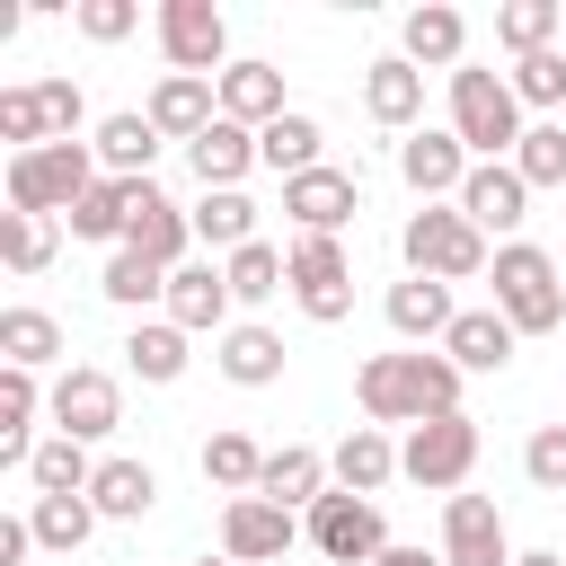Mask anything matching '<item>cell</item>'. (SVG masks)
Returning a JSON list of instances; mask_svg holds the SVG:
<instances>
[{"instance_id": "26", "label": "cell", "mask_w": 566, "mask_h": 566, "mask_svg": "<svg viewBox=\"0 0 566 566\" xmlns=\"http://www.w3.org/2000/svg\"><path fill=\"white\" fill-rule=\"evenodd\" d=\"M186 168H195V177H203V195H221V186H239V177H248V168H256V133H248V124H230V115H221V124H212V133H195V142H186Z\"/></svg>"}, {"instance_id": "43", "label": "cell", "mask_w": 566, "mask_h": 566, "mask_svg": "<svg viewBox=\"0 0 566 566\" xmlns=\"http://www.w3.org/2000/svg\"><path fill=\"white\" fill-rule=\"evenodd\" d=\"M0 142H9V159H18V150H44V142H53V133H44V97H35V80L0 88Z\"/></svg>"}, {"instance_id": "48", "label": "cell", "mask_w": 566, "mask_h": 566, "mask_svg": "<svg viewBox=\"0 0 566 566\" xmlns=\"http://www.w3.org/2000/svg\"><path fill=\"white\" fill-rule=\"evenodd\" d=\"M27 557H35V522L9 513V522H0V566H27Z\"/></svg>"}, {"instance_id": "21", "label": "cell", "mask_w": 566, "mask_h": 566, "mask_svg": "<svg viewBox=\"0 0 566 566\" xmlns=\"http://www.w3.org/2000/svg\"><path fill=\"white\" fill-rule=\"evenodd\" d=\"M389 327L407 336V345H442L451 336V318H460V301H451V283H433V274H407V283H389Z\"/></svg>"}, {"instance_id": "49", "label": "cell", "mask_w": 566, "mask_h": 566, "mask_svg": "<svg viewBox=\"0 0 566 566\" xmlns=\"http://www.w3.org/2000/svg\"><path fill=\"white\" fill-rule=\"evenodd\" d=\"M371 566H442V548H407V539H389Z\"/></svg>"}, {"instance_id": "4", "label": "cell", "mask_w": 566, "mask_h": 566, "mask_svg": "<svg viewBox=\"0 0 566 566\" xmlns=\"http://www.w3.org/2000/svg\"><path fill=\"white\" fill-rule=\"evenodd\" d=\"M486 283H495V310L513 318V336H548V327H566V283H557V256H548V248L504 239L495 265H486Z\"/></svg>"}, {"instance_id": "22", "label": "cell", "mask_w": 566, "mask_h": 566, "mask_svg": "<svg viewBox=\"0 0 566 566\" xmlns=\"http://www.w3.org/2000/svg\"><path fill=\"white\" fill-rule=\"evenodd\" d=\"M336 486V469H327V451H310V442H283V451H265V504H283V513H310L318 495Z\"/></svg>"}, {"instance_id": "47", "label": "cell", "mask_w": 566, "mask_h": 566, "mask_svg": "<svg viewBox=\"0 0 566 566\" xmlns=\"http://www.w3.org/2000/svg\"><path fill=\"white\" fill-rule=\"evenodd\" d=\"M35 97H44V133H53V142H80V124H88L80 80H35Z\"/></svg>"}, {"instance_id": "39", "label": "cell", "mask_w": 566, "mask_h": 566, "mask_svg": "<svg viewBox=\"0 0 566 566\" xmlns=\"http://www.w3.org/2000/svg\"><path fill=\"white\" fill-rule=\"evenodd\" d=\"M221 274H230V301H274V292H292V265H283V248L274 239H248L239 256H221Z\"/></svg>"}, {"instance_id": "29", "label": "cell", "mask_w": 566, "mask_h": 566, "mask_svg": "<svg viewBox=\"0 0 566 566\" xmlns=\"http://www.w3.org/2000/svg\"><path fill=\"white\" fill-rule=\"evenodd\" d=\"M44 398H53V389H35V371H9V363H0V460H9V469L35 460V416H44Z\"/></svg>"}, {"instance_id": "20", "label": "cell", "mask_w": 566, "mask_h": 566, "mask_svg": "<svg viewBox=\"0 0 566 566\" xmlns=\"http://www.w3.org/2000/svg\"><path fill=\"white\" fill-rule=\"evenodd\" d=\"M159 124H150V106H124V115H106L97 133H88V150H97V168L106 177H124V186H142L150 177V159H159Z\"/></svg>"}, {"instance_id": "8", "label": "cell", "mask_w": 566, "mask_h": 566, "mask_svg": "<svg viewBox=\"0 0 566 566\" xmlns=\"http://www.w3.org/2000/svg\"><path fill=\"white\" fill-rule=\"evenodd\" d=\"M310 548L327 557V566H371L380 548H389V522H380V495H345V486H327L318 504H310Z\"/></svg>"}, {"instance_id": "51", "label": "cell", "mask_w": 566, "mask_h": 566, "mask_svg": "<svg viewBox=\"0 0 566 566\" xmlns=\"http://www.w3.org/2000/svg\"><path fill=\"white\" fill-rule=\"evenodd\" d=\"M195 566H230V557H195Z\"/></svg>"}, {"instance_id": "40", "label": "cell", "mask_w": 566, "mask_h": 566, "mask_svg": "<svg viewBox=\"0 0 566 566\" xmlns=\"http://www.w3.org/2000/svg\"><path fill=\"white\" fill-rule=\"evenodd\" d=\"M97 292H106L115 310H150V301H168V265H150L142 248H115L106 274H97Z\"/></svg>"}, {"instance_id": "2", "label": "cell", "mask_w": 566, "mask_h": 566, "mask_svg": "<svg viewBox=\"0 0 566 566\" xmlns=\"http://www.w3.org/2000/svg\"><path fill=\"white\" fill-rule=\"evenodd\" d=\"M451 133L469 142V159H513L522 150V97H513V80L504 71H478V62H460L451 71Z\"/></svg>"}, {"instance_id": "5", "label": "cell", "mask_w": 566, "mask_h": 566, "mask_svg": "<svg viewBox=\"0 0 566 566\" xmlns=\"http://www.w3.org/2000/svg\"><path fill=\"white\" fill-rule=\"evenodd\" d=\"M97 177H106V168H97V150H88V142L18 150V159H9V212H44V221L62 212V221H71V203H80Z\"/></svg>"}, {"instance_id": "15", "label": "cell", "mask_w": 566, "mask_h": 566, "mask_svg": "<svg viewBox=\"0 0 566 566\" xmlns=\"http://www.w3.org/2000/svg\"><path fill=\"white\" fill-rule=\"evenodd\" d=\"M442 566H513V539H504V513L495 495H451L442 504Z\"/></svg>"}, {"instance_id": "41", "label": "cell", "mask_w": 566, "mask_h": 566, "mask_svg": "<svg viewBox=\"0 0 566 566\" xmlns=\"http://www.w3.org/2000/svg\"><path fill=\"white\" fill-rule=\"evenodd\" d=\"M0 256H9V274H44L53 265V221L44 212H0Z\"/></svg>"}, {"instance_id": "24", "label": "cell", "mask_w": 566, "mask_h": 566, "mask_svg": "<svg viewBox=\"0 0 566 566\" xmlns=\"http://www.w3.org/2000/svg\"><path fill=\"white\" fill-rule=\"evenodd\" d=\"M513 345H522V336H513V318H504L495 301H486V310H460V318H451V336H442V354H451L460 371H504V363H513Z\"/></svg>"}, {"instance_id": "25", "label": "cell", "mask_w": 566, "mask_h": 566, "mask_svg": "<svg viewBox=\"0 0 566 566\" xmlns=\"http://www.w3.org/2000/svg\"><path fill=\"white\" fill-rule=\"evenodd\" d=\"M221 115L248 124V133H265L274 115H292V106H283V71H274V62H230V71H221Z\"/></svg>"}, {"instance_id": "34", "label": "cell", "mask_w": 566, "mask_h": 566, "mask_svg": "<svg viewBox=\"0 0 566 566\" xmlns=\"http://www.w3.org/2000/svg\"><path fill=\"white\" fill-rule=\"evenodd\" d=\"M248 239H256V203H248L239 186H221V195L195 203V248H203V256H239Z\"/></svg>"}, {"instance_id": "3", "label": "cell", "mask_w": 566, "mask_h": 566, "mask_svg": "<svg viewBox=\"0 0 566 566\" xmlns=\"http://www.w3.org/2000/svg\"><path fill=\"white\" fill-rule=\"evenodd\" d=\"M398 256L407 274H433V283H478L495 256H486V230H469L460 203H416L407 230H398Z\"/></svg>"}, {"instance_id": "19", "label": "cell", "mask_w": 566, "mask_h": 566, "mask_svg": "<svg viewBox=\"0 0 566 566\" xmlns=\"http://www.w3.org/2000/svg\"><path fill=\"white\" fill-rule=\"evenodd\" d=\"M363 115H371L380 133H416V115H424V71H416L407 53H380V62L363 71Z\"/></svg>"}, {"instance_id": "28", "label": "cell", "mask_w": 566, "mask_h": 566, "mask_svg": "<svg viewBox=\"0 0 566 566\" xmlns=\"http://www.w3.org/2000/svg\"><path fill=\"white\" fill-rule=\"evenodd\" d=\"M327 469H336V486H345V495H380V486L398 478V442H389L380 424H354V433L327 451Z\"/></svg>"}, {"instance_id": "23", "label": "cell", "mask_w": 566, "mask_h": 566, "mask_svg": "<svg viewBox=\"0 0 566 566\" xmlns=\"http://www.w3.org/2000/svg\"><path fill=\"white\" fill-rule=\"evenodd\" d=\"M256 168H274L283 186H292V177H310V168H327V133H318V115H301V106H292V115H274V124L256 133Z\"/></svg>"}, {"instance_id": "42", "label": "cell", "mask_w": 566, "mask_h": 566, "mask_svg": "<svg viewBox=\"0 0 566 566\" xmlns=\"http://www.w3.org/2000/svg\"><path fill=\"white\" fill-rule=\"evenodd\" d=\"M513 168H522V186L539 195V186H557L566 195V124H531L522 133V150H513Z\"/></svg>"}, {"instance_id": "50", "label": "cell", "mask_w": 566, "mask_h": 566, "mask_svg": "<svg viewBox=\"0 0 566 566\" xmlns=\"http://www.w3.org/2000/svg\"><path fill=\"white\" fill-rule=\"evenodd\" d=\"M513 566H566V557H557V548H522Z\"/></svg>"}, {"instance_id": "17", "label": "cell", "mask_w": 566, "mask_h": 566, "mask_svg": "<svg viewBox=\"0 0 566 566\" xmlns=\"http://www.w3.org/2000/svg\"><path fill=\"white\" fill-rule=\"evenodd\" d=\"M460 212H469V230L513 239V230H522V212H531L522 168H513V159H478V168H469V186H460Z\"/></svg>"}, {"instance_id": "35", "label": "cell", "mask_w": 566, "mask_h": 566, "mask_svg": "<svg viewBox=\"0 0 566 566\" xmlns=\"http://www.w3.org/2000/svg\"><path fill=\"white\" fill-rule=\"evenodd\" d=\"M203 478H212L221 495H256V486H265V451H256V433H239V424L203 433Z\"/></svg>"}, {"instance_id": "33", "label": "cell", "mask_w": 566, "mask_h": 566, "mask_svg": "<svg viewBox=\"0 0 566 566\" xmlns=\"http://www.w3.org/2000/svg\"><path fill=\"white\" fill-rule=\"evenodd\" d=\"M124 230H133V186H124V177H97V186L71 203V239H97V248L115 256Z\"/></svg>"}, {"instance_id": "12", "label": "cell", "mask_w": 566, "mask_h": 566, "mask_svg": "<svg viewBox=\"0 0 566 566\" xmlns=\"http://www.w3.org/2000/svg\"><path fill=\"white\" fill-rule=\"evenodd\" d=\"M239 301H230V274H221V256H186L177 274H168V301H159V318H177L186 336H230L239 318H230Z\"/></svg>"}, {"instance_id": "7", "label": "cell", "mask_w": 566, "mask_h": 566, "mask_svg": "<svg viewBox=\"0 0 566 566\" xmlns=\"http://www.w3.org/2000/svg\"><path fill=\"white\" fill-rule=\"evenodd\" d=\"M469 469H478V416H469V407H460V416H433V424H416V433L398 442V478H416V486H433V495H460Z\"/></svg>"}, {"instance_id": "10", "label": "cell", "mask_w": 566, "mask_h": 566, "mask_svg": "<svg viewBox=\"0 0 566 566\" xmlns=\"http://www.w3.org/2000/svg\"><path fill=\"white\" fill-rule=\"evenodd\" d=\"M44 416H53V433H71V442H106V433L124 424V389H115V371L71 363V371L53 380V398H44Z\"/></svg>"}, {"instance_id": "1", "label": "cell", "mask_w": 566, "mask_h": 566, "mask_svg": "<svg viewBox=\"0 0 566 566\" xmlns=\"http://www.w3.org/2000/svg\"><path fill=\"white\" fill-rule=\"evenodd\" d=\"M460 363L451 354H371L363 371H354V407L371 416V424H433V416H460Z\"/></svg>"}, {"instance_id": "45", "label": "cell", "mask_w": 566, "mask_h": 566, "mask_svg": "<svg viewBox=\"0 0 566 566\" xmlns=\"http://www.w3.org/2000/svg\"><path fill=\"white\" fill-rule=\"evenodd\" d=\"M522 478H531L539 495H566V424H539V433L522 442Z\"/></svg>"}, {"instance_id": "36", "label": "cell", "mask_w": 566, "mask_h": 566, "mask_svg": "<svg viewBox=\"0 0 566 566\" xmlns=\"http://www.w3.org/2000/svg\"><path fill=\"white\" fill-rule=\"evenodd\" d=\"M27 486H35V495H88V486H97V460H88V442H71V433H44V442H35V460H27Z\"/></svg>"}, {"instance_id": "9", "label": "cell", "mask_w": 566, "mask_h": 566, "mask_svg": "<svg viewBox=\"0 0 566 566\" xmlns=\"http://www.w3.org/2000/svg\"><path fill=\"white\" fill-rule=\"evenodd\" d=\"M159 53H168V71H186V80H221L230 71V18L212 9V0H159Z\"/></svg>"}, {"instance_id": "38", "label": "cell", "mask_w": 566, "mask_h": 566, "mask_svg": "<svg viewBox=\"0 0 566 566\" xmlns=\"http://www.w3.org/2000/svg\"><path fill=\"white\" fill-rule=\"evenodd\" d=\"M557 27H566V0H504V9H495V44H504L513 62H522V53H548Z\"/></svg>"}, {"instance_id": "44", "label": "cell", "mask_w": 566, "mask_h": 566, "mask_svg": "<svg viewBox=\"0 0 566 566\" xmlns=\"http://www.w3.org/2000/svg\"><path fill=\"white\" fill-rule=\"evenodd\" d=\"M504 80H513L522 106H566V53H557V44H548V53H522Z\"/></svg>"}, {"instance_id": "13", "label": "cell", "mask_w": 566, "mask_h": 566, "mask_svg": "<svg viewBox=\"0 0 566 566\" xmlns=\"http://www.w3.org/2000/svg\"><path fill=\"white\" fill-rule=\"evenodd\" d=\"M283 212H292V230H310V239H345V221L363 212V177H354V168H310V177L283 186Z\"/></svg>"}, {"instance_id": "31", "label": "cell", "mask_w": 566, "mask_h": 566, "mask_svg": "<svg viewBox=\"0 0 566 566\" xmlns=\"http://www.w3.org/2000/svg\"><path fill=\"white\" fill-rule=\"evenodd\" d=\"M0 363L9 371H44V363H62V318L53 310H0Z\"/></svg>"}, {"instance_id": "30", "label": "cell", "mask_w": 566, "mask_h": 566, "mask_svg": "<svg viewBox=\"0 0 566 566\" xmlns=\"http://www.w3.org/2000/svg\"><path fill=\"white\" fill-rule=\"evenodd\" d=\"M88 504H97V522H142L150 504H159V478H150V460H97V486H88Z\"/></svg>"}, {"instance_id": "27", "label": "cell", "mask_w": 566, "mask_h": 566, "mask_svg": "<svg viewBox=\"0 0 566 566\" xmlns=\"http://www.w3.org/2000/svg\"><path fill=\"white\" fill-rule=\"evenodd\" d=\"M212 363H221V380H239V389H274V380H283V336L256 327V318H239V327L212 345Z\"/></svg>"}, {"instance_id": "46", "label": "cell", "mask_w": 566, "mask_h": 566, "mask_svg": "<svg viewBox=\"0 0 566 566\" xmlns=\"http://www.w3.org/2000/svg\"><path fill=\"white\" fill-rule=\"evenodd\" d=\"M71 27H80L88 44H124V35L142 27V9H133V0H71Z\"/></svg>"}, {"instance_id": "16", "label": "cell", "mask_w": 566, "mask_h": 566, "mask_svg": "<svg viewBox=\"0 0 566 566\" xmlns=\"http://www.w3.org/2000/svg\"><path fill=\"white\" fill-rule=\"evenodd\" d=\"M124 248H142L150 265H168V274H177V265L195 256V212H186V203H168V195L142 177V186H133V230H124Z\"/></svg>"}, {"instance_id": "6", "label": "cell", "mask_w": 566, "mask_h": 566, "mask_svg": "<svg viewBox=\"0 0 566 566\" xmlns=\"http://www.w3.org/2000/svg\"><path fill=\"white\" fill-rule=\"evenodd\" d=\"M283 265H292V301H301L310 327H336V318L354 310V256H345V239H310V230H292Z\"/></svg>"}, {"instance_id": "18", "label": "cell", "mask_w": 566, "mask_h": 566, "mask_svg": "<svg viewBox=\"0 0 566 566\" xmlns=\"http://www.w3.org/2000/svg\"><path fill=\"white\" fill-rule=\"evenodd\" d=\"M398 53H407L416 71H460V62H469V18H460L451 0H424V9L398 18Z\"/></svg>"}, {"instance_id": "32", "label": "cell", "mask_w": 566, "mask_h": 566, "mask_svg": "<svg viewBox=\"0 0 566 566\" xmlns=\"http://www.w3.org/2000/svg\"><path fill=\"white\" fill-rule=\"evenodd\" d=\"M186 327L177 318H142L133 336H124V363H133V380H150V389H168V380H186Z\"/></svg>"}, {"instance_id": "37", "label": "cell", "mask_w": 566, "mask_h": 566, "mask_svg": "<svg viewBox=\"0 0 566 566\" xmlns=\"http://www.w3.org/2000/svg\"><path fill=\"white\" fill-rule=\"evenodd\" d=\"M27 522H35V548H53V557H71V548L97 539V504L88 495H35Z\"/></svg>"}, {"instance_id": "14", "label": "cell", "mask_w": 566, "mask_h": 566, "mask_svg": "<svg viewBox=\"0 0 566 566\" xmlns=\"http://www.w3.org/2000/svg\"><path fill=\"white\" fill-rule=\"evenodd\" d=\"M292 539H301V522L283 504H265V495H230L221 504V557L230 566H274Z\"/></svg>"}, {"instance_id": "11", "label": "cell", "mask_w": 566, "mask_h": 566, "mask_svg": "<svg viewBox=\"0 0 566 566\" xmlns=\"http://www.w3.org/2000/svg\"><path fill=\"white\" fill-rule=\"evenodd\" d=\"M469 142L451 133V124H416L407 142H398V177L416 186V203H460V186H469Z\"/></svg>"}]
</instances>
